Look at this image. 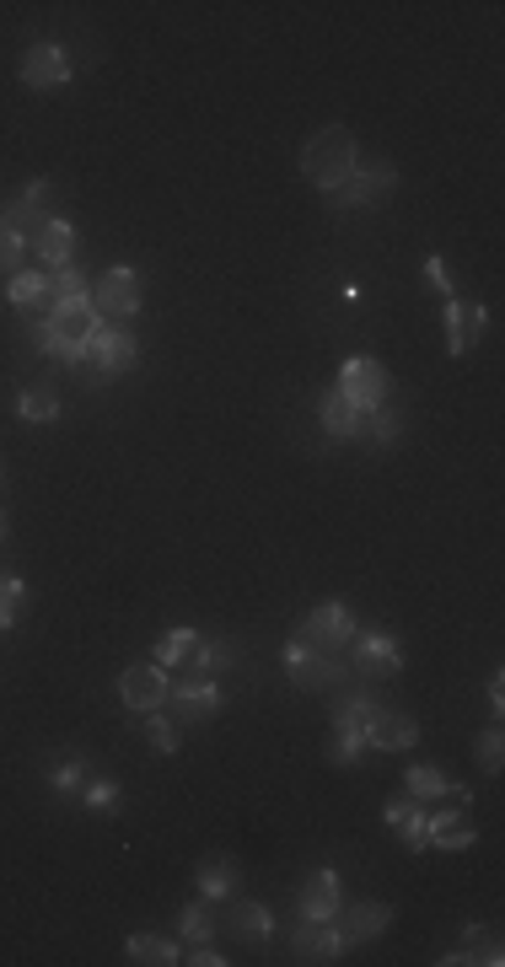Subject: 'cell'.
<instances>
[{"label":"cell","mask_w":505,"mask_h":967,"mask_svg":"<svg viewBox=\"0 0 505 967\" xmlns=\"http://www.w3.org/2000/svg\"><path fill=\"white\" fill-rule=\"evenodd\" d=\"M452 791H457V785H452L441 769H430V764H415V769H409V795H415V801H441V795H452Z\"/></svg>","instance_id":"obj_27"},{"label":"cell","mask_w":505,"mask_h":967,"mask_svg":"<svg viewBox=\"0 0 505 967\" xmlns=\"http://www.w3.org/2000/svg\"><path fill=\"white\" fill-rule=\"evenodd\" d=\"M420 806H424V801H415V795H409V801H393V806L382 811V822H387V828H398V822H404V817H415Z\"/></svg>","instance_id":"obj_41"},{"label":"cell","mask_w":505,"mask_h":967,"mask_svg":"<svg viewBox=\"0 0 505 967\" xmlns=\"http://www.w3.org/2000/svg\"><path fill=\"white\" fill-rule=\"evenodd\" d=\"M16 414H22L27 425H49V420H60V398H54L49 387H27V393L16 398Z\"/></svg>","instance_id":"obj_26"},{"label":"cell","mask_w":505,"mask_h":967,"mask_svg":"<svg viewBox=\"0 0 505 967\" xmlns=\"http://www.w3.org/2000/svg\"><path fill=\"white\" fill-rule=\"evenodd\" d=\"M355 135L344 129V124H329V129H318L312 140H307V151H301V173L312 177L323 194H334L344 177L355 173Z\"/></svg>","instance_id":"obj_2"},{"label":"cell","mask_w":505,"mask_h":967,"mask_svg":"<svg viewBox=\"0 0 505 967\" xmlns=\"http://www.w3.org/2000/svg\"><path fill=\"white\" fill-rule=\"evenodd\" d=\"M168 704H172V715L177 720H205V715H215L221 709V689L210 683V678H199V683H183V689H172L168 694Z\"/></svg>","instance_id":"obj_17"},{"label":"cell","mask_w":505,"mask_h":967,"mask_svg":"<svg viewBox=\"0 0 505 967\" xmlns=\"http://www.w3.org/2000/svg\"><path fill=\"white\" fill-rule=\"evenodd\" d=\"M398 833H404V844H409V850H430V822H424V806L415 811V817H404V822H398Z\"/></svg>","instance_id":"obj_35"},{"label":"cell","mask_w":505,"mask_h":967,"mask_svg":"<svg viewBox=\"0 0 505 967\" xmlns=\"http://www.w3.org/2000/svg\"><path fill=\"white\" fill-rule=\"evenodd\" d=\"M97 328H102V318H97L91 296H71V301H54V307H49V318H44V328H38V345H44V355L76 365L86 350V339H91Z\"/></svg>","instance_id":"obj_1"},{"label":"cell","mask_w":505,"mask_h":967,"mask_svg":"<svg viewBox=\"0 0 505 967\" xmlns=\"http://www.w3.org/2000/svg\"><path fill=\"white\" fill-rule=\"evenodd\" d=\"M490 704H495V709H501V704H505V678H501V672L490 678Z\"/></svg>","instance_id":"obj_43"},{"label":"cell","mask_w":505,"mask_h":967,"mask_svg":"<svg viewBox=\"0 0 505 967\" xmlns=\"http://www.w3.org/2000/svg\"><path fill=\"white\" fill-rule=\"evenodd\" d=\"M22 248H27V237L0 215V274H16V264H22Z\"/></svg>","instance_id":"obj_30"},{"label":"cell","mask_w":505,"mask_h":967,"mask_svg":"<svg viewBox=\"0 0 505 967\" xmlns=\"http://www.w3.org/2000/svg\"><path fill=\"white\" fill-rule=\"evenodd\" d=\"M65 82H71V60H65L60 44H33L22 54V87L54 91V87H65Z\"/></svg>","instance_id":"obj_10"},{"label":"cell","mask_w":505,"mask_h":967,"mask_svg":"<svg viewBox=\"0 0 505 967\" xmlns=\"http://www.w3.org/2000/svg\"><path fill=\"white\" fill-rule=\"evenodd\" d=\"M334 914H338V877L323 866L301 887V919H334Z\"/></svg>","instance_id":"obj_19"},{"label":"cell","mask_w":505,"mask_h":967,"mask_svg":"<svg viewBox=\"0 0 505 967\" xmlns=\"http://www.w3.org/2000/svg\"><path fill=\"white\" fill-rule=\"evenodd\" d=\"M0 484H5V468H0Z\"/></svg>","instance_id":"obj_45"},{"label":"cell","mask_w":505,"mask_h":967,"mask_svg":"<svg viewBox=\"0 0 505 967\" xmlns=\"http://www.w3.org/2000/svg\"><path fill=\"white\" fill-rule=\"evenodd\" d=\"M135 355H140V345H135V334L130 328H119V323H102L91 339H86V371H91V382H108V376H119V371H130L135 365Z\"/></svg>","instance_id":"obj_4"},{"label":"cell","mask_w":505,"mask_h":967,"mask_svg":"<svg viewBox=\"0 0 505 967\" xmlns=\"http://www.w3.org/2000/svg\"><path fill=\"white\" fill-rule=\"evenodd\" d=\"M124 957H130V963H146V967L183 963L177 941H168V935H130V941H124Z\"/></svg>","instance_id":"obj_22"},{"label":"cell","mask_w":505,"mask_h":967,"mask_svg":"<svg viewBox=\"0 0 505 967\" xmlns=\"http://www.w3.org/2000/svg\"><path fill=\"white\" fill-rule=\"evenodd\" d=\"M5 296H11V307H44V296H49V269H16L11 274V285H5Z\"/></svg>","instance_id":"obj_24"},{"label":"cell","mask_w":505,"mask_h":967,"mask_svg":"<svg viewBox=\"0 0 505 967\" xmlns=\"http://www.w3.org/2000/svg\"><path fill=\"white\" fill-rule=\"evenodd\" d=\"M338 952V930H334V919H301L296 925V957L301 963H334Z\"/></svg>","instance_id":"obj_16"},{"label":"cell","mask_w":505,"mask_h":967,"mask_svg":"<svg viewBox=\"0 0 505 967\" xmlns=\"http://www.w3.org/2000/svg\"><path fill=\"white\" fill-rule=\"evenodd\" d=\"M16 608H22V581H0V629L16 623Z\"/></svg>","instance_id":"obj_37"},{"label":"cell","mask_w":505,"mask_h":967,"mask_svg":"<svg viewBox=\"0 0 505 967\" xmlns=\"http://www.w3.org/2000/svg\"><path fill=\"white\" fill-rule=\"evenodd\" d=\"M360 753H366V736H360V731H355V726H338V736H334V747H329V758H334V764H344V769H349V764H355V758H360Z\"/></svg>","instance_id":"obj_32"},{"label":"cell","mask_w":505,"mask_h":967,"mask_svg":"<svg viewBox=\"0 0 505 967\" xmlns=\"http://www.w3.org/2000/svg\"><path fill=\"white\" fill-rule=\"evenodd\" d=\"M237 892V871H232V860L221 855H210V860H199V897H210V903H226Z\"/></svg>","instance_id":"obj_23"},{"label":"cell","mask_w":505,"mask_h":967,"mask_svg":"<svg viewBox=\"0 0 505 967\" xmlns=\"http://www.w3.org/2000/svg\"><path fill=\"white\" fill-rule=\"evenodd\" d=\"M285 672H291L301 689H334L338 678H344V661H338L334 650H318V645H307V640H291V645H285Z\"/></svg>","instance_id":"obj_7"},{"label":"cell","mask_w":505,"mask_h":967,"mask_svg":"<svg viewBox=\"0 0 505 967\" xmlns=\"http://www.w3.org/2000/svg\"><path fill=\"white\" fill-rule=\"evenodd\" d=\"M355 667H360L366 678H398V672H404L398 640L382 634V629H366V634L355 640Z\"/></svg>","instance_id":"obj_12"},{"label":"cell","mask_w":505,"mask_h":967,"mask_svg":"<svg viewBox=\"0 0 505 967\" xmlns=\"http://www.w3.org/2000/svg\"><path fill=\"white\" fill-rule=\"evenodd\" d=\"M146 736H151V747H157V753H177V726H172L162 709H151V720H146Z\"/></svg>","instance_id":"obj_34"},{"label":"cell","mask_w":505,"mask_h":967,"mask_svg":"<svg viewBox=\"0 0 505 967\" xmlns=\"http://www.w3.org/2000/svg\"><path fill=\"white\" fill-rule=\"evenodd\" d=\"M393 183H398V168H393V162H355V173H349L334 194H329V204H338V210L377 204V199H387V194H393Z\"/></svg>","instance_id":"obj_5"},{"label":"cell","mask_w":505,"mask_h":967,"mask_svg":"<svg viewBox=\"0 0 505 967\" xmlns=\"http://www.w3.org/2000/svg\"><path fill=\"white\" fill-rule=\"evenodd\" d=\"M82 801L97 806V811H108V806L119 801V785H113V780H91V785H82Z\"/></svg>","instance_id":"obj_38"},{"label":"cell","mask_w":505,"mask_h":967,"mask_svg":"<svg viewBox=\"0 0 505 967\" xmlns=\"http://www.w3.org/2000/svg\"><path fill=\"white\" fill-rule=\"evenodd\" d=\"M387 925H393V908H387V903H360V908L344 914V925H334V930H338V946H366V941H377Z\"/></svg>","instance_id":"obj_15"},{"label":"cell","mask_w":505,"mask_h":967,"mask_svg":"<svg viewBox=\"0 0 505 967\" xmlns=\"http://www.w3.org/2000/svg\"><path fill=\"white\" fill-rule=\"evenodd\" d=\"M501 726H490V731H479V764H484V774H501L505 764V747H501Z\"/></svg>","instance_id":"obj_33"},{"label":"cell","mask_w":505,"mask_h":967,"mask_svg":"<svg viewBox=\"0 0 505 967\" xmlns=\"http://www.w3.org/2000/svg\"><path fill=\"white\" fill-rule=\"evenodd\" d=\"M91 307H97V318H113V323L135 318V312H140V280H135V269L130 264L108 269V274L97 280V290H91Z\"/></svg>","instance_id":"obj_6"},{"label":"cell","mask_w":505,"mask_h":967,"mask_svg":"<svg viewBox=\"0 0 505 967\" xmlns=\"http://www.w3.org/2000/svg\"><path fill=\"white\" fill-rule=\"evenodd\" d=\"M424 280H430V285H435V290L452 301V274H446V264H441V259H424Z\"/></svg>","instance_id":"obj_40"},{"label":"cell","mask_w":505,"mask_h":967,"mask_svg":"<svg viewBox=\"0 0 505 967\" xmlns=\"http://www.w3.org/2000/svg\"><path fill=\"white\" fill-rule=\"evenodd\" d=\"M484 323H490V312L484 307H468V301H446V350L452 355H468L479 339H484Z\"/></svg>","instance_id":"obj_14"},{"label":"cell","mask_w":505,"mask_h":967,"mask_svg":"<svg viewBox=\"0 0 505 967\" xmlns=\"http://www.w3.org/2000/svg\"><path fill=\"white\" fill-rule=\"evenodd\" d=\"M232 925H237V935H248V941H269V935H274V914H269L263 903H232Z\"/></svg>","instance_id":"obj_25"},{"label":"cell","mask_w":505,"mask_h":967,"mask_svg":"<svg viewBox=\"0 0 505 967\" xmlns=\"http://www.w3.org/2000/svg\"><path fill=\"white\" fill-rule=\"evenodd\" d=\"M360 736H366V747H377V753H404V747H415L420 742V726L409 720V715H398V709H371L366 715V726H360Z\"/></svg>","instance_id":"obj_9"},{"label":"cell","mask_w":505,"mask_h":967,"mask_svg":"<svg viewBox=\"0 0 505 967\" xmlns=\"http://www.w3.org/2000/svg\"><path fill=\"white\" fill-rule=\"evenodd\" d=\"M183 963H194V967H226V957H221L215 946H205V941H199V946H194V952H188Z\"/></svg>","instance_id":"obj_42"},{"label":"cell","mask_w":505,"mask_h":967,"mask_svg":"<svg viewBox=\"0 0 505 967\" xmlns=\"http://www.w3.org/2000/svg\"><path fill=\"white\" fill-rule=\"evenodd\" d=\"M424 822H430V844L435 850H473V828L463 822V811H424Z\"/></svg>","instance_id":"obj_21"},{"label":"cell","mask_w":505,"mask_h":967,"mask_svg":"<svg viewBox=\"0 0 505 967\" xmlns=\"http://www.w3.org/2000/svg\"><path fill=\"white\" fill-rule=\"evenodd\" d=\"M82 780H86V764L71 758V764H60V769H54V780H49V785H54L60 795H76V791H82Z\"/></svg>","instance_id":"obj_36"},{"label":"cell","mask_w":505,"mask_h":967,"mask_svg":"<svg viewBox=\"0 0 505 967\" xmlns=\"http://www.w3.org/2000/svg\"><path fill=\"white\" fill-rule=\"evenodd\" d=\"M71 296H91V290H86V274H76L71 264L49 269V307H54V301H71Z\"/></svg>","instance_id":"obj_29"},{"label":"cell","mask_w":505,"mask_h":967,"mask_svg":"<svg viewBox=\"0 0 505 967\" xmlns=\"http://www.w3.org/2000/svg\"><path fill=\"white\" fill-rule=\"evenodd\" d=\"M371 414H377V420H371V431H377V441H382V446H393V441H398V420L387 414V404H382V409H371Z\"/></svg>","instance_id":"obj_39"},{"label":"cell","mask_w":505,"mask_h":967,"mask_svg":"<svg viewBox=\"0 0 505 967\" xmlns=\"http://www.w3.org/2000/svg\"><path fill=\"white\" fill-rule=\"evenodd\" d=\"M194 645H199V634H188V629H172V634H162V640H157V650H151V656H157V667H183Z\"/></svg>","instance_id":"obj_28"},{"label":"cell","mask_w":505,"mask_h":967,"mask_svg":"<svg viewBox=\"0 0 505 967\" xmlns=\"http://www.w3.org/2000/svg\"><path fill=\"white\" fill-rule=\"evenodd\" d=\"M172 694L168 683V667H157V661H146V667H130V672H119V699L130 704V709H140V715H151V709H162Z\"/></svg>","instance_id":"obj_8"},{"label":"cell","mask_w":505,"mask_h":967,"mask_svg":"<svg viewBox=\"0 0 505 967\" xmlns=\"http://www.w3.org/2000/svg\"><path fill=\"white\" fill-rule=\"evenodd\" d=\"M44 204H49V177H33V183H27V188L5 204V221L27 237V226H33V232L44 226Z\"/></svg>","instance_id":"obj_18"},{"label":"cell","mask_w":505,"mask_h":967,"mask_svg":"<svg viewBox=\"0 0 505 967\" xmlns=\"http://www.w3.org/2000/svg\"><path fill=\"white\" fill-rule=\"evenodd\" d=\"M210 925H215V919H210V897H199V903L183 908V941H205Z\"/></svg>","instance_id":"obj_31"},{"label":"cell","mask_w":505,"mask_h":967,"mask_svg":"<svg viewBox=\"0 0 505 967\" xmlns=\"http://www.w3.org/2000/svg\"><path fill=\"white\" fill-rule=\"evenodd\" d=\"M33 253H38L44 269L71 264V253H76V226H71L65 215H44V226L33 232Z\"/></svg>","instance_id":"obj_13"},{"label":"cell","mask_w":505,"mask_h":967,"mask_svg":"<svg viewBox=\"0 0 505 967\" xmlns=\"http://www.w3.org/2000/svg\"><path fill=\"white\" fill-rule=\"evenodd\" d=\"M334 393H344L360 414H371V409H382V404L393 398V376H387V365H377L371 355H349V360L338 365Z\"/></svg>","instance_id":"obj_3"},{"label":"cell","mask_w":505,"mask_h":967,"mask_svg":"<svg viewBox=\"0 0 505 967\" xmlns=\"http://www.w3.org/2000/svg\"><path fill=\"white\" fill-rule=\"evenodd\" d=\"M323 431L334 441H355L366 431V414H360L344 393H329V398H323Z\"/></svg>","instance_id":"obj_20"},{"label":"cell","mask_w":505,"mask_h":967,"mask_svg":"<svg viewBox=\"0 0 505 967\" xmlns=\"http://www.w3.org/2000/svg\"><path fill=\"white\" fill-rule=\"evenodd\" d=\"M301 640L307 645H318V650H344V640H355V618L344 603H323V608H312L307 623H301Z\"/></svg>","instance_id":"obj_11"},{"label":"cell","mask_w":505,"mask_h":967,"mask_svg":"<svg viewBox=\"0 0 505 967\" xmlns=\"http://www.w3.org/2000/svg\"><path fill=\"white\" fill-rule=\"evenodd\" d=\"M0 537H5V511H0Z\"/></svg>","instance_id":"obj_44"}]
</instances>
